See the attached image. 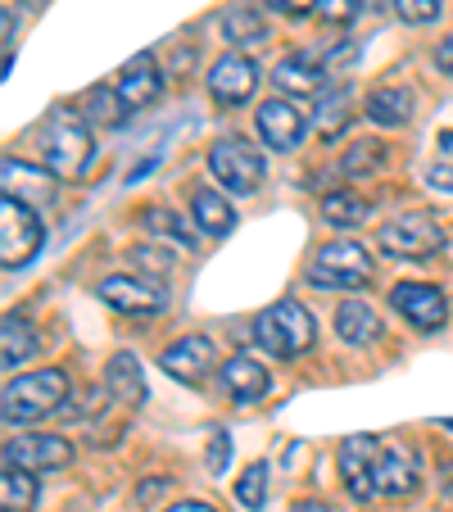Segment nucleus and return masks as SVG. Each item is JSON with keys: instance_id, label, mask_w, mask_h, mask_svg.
Masks as SVG:
<instances>
[{"instance_id": "obj_1", "label": "nucleus", "mask_w": 453, "mask_h": 512, "mask_svg": "<svg viewBox=\"0 0 453 512\" xmlns=\"http://www.w3.org/2000/svg\"><path fill=\"white\" fill-rule=\"evenodd\" d=\"M28 141L37 145L41 168H50V173L64 177V182H78V177H87V168L96 164L91 123H87V118H78V114H68V109H55V114H46L28 132Z\"/></svg>"}, {"instance_id": "obj_2", "label": "nucleus", "mask_w": 453, "mask_h": 512, "mask_svg": "<svg viewBox=\"0 0 453 512\" xmlns=\"http://www.w3.org/2000/svg\"><path fill=\"white\" fill-rule=\"evenodd\" d=\"M254 340L272 358H299V354H309L313 340H318V322H313V313L304 304L277 300L272 309H263L254 318Z\"/></svg>"}, {"instance_id": "obj_3", "label": "nucleus", "mask_w": 453, "mask_h": 512, "mask_svg": "<svg viewBox=\"0 0 453 512\" xmlns=\"http://www.w3.org/2000/svg\"><path fill=\"white\" fill-rule=\"evenodd\" d=\"M64 404H68V377L59 368H50V372H32V377L10 381L5 395H0V417H5V426H23L46 413H59Z\"/></svg>"}, {"instance_id": "obj_4", "label": "nucleus", "mask_w": 453, "mask_h": 512, "mask_svg": "<svg viewBox=\"0 0 453 512\" xmlns=\"http://www.w3.org/2000/svg\"><path fill=\"white\" fill-rule=\"evenodd\" d=\"M372 254L354 241H331L313 254L309 263V281L322 290H358L372 281Z\"/></svg>"}, {"instance_id": "obj_5", "label": "nucleus", "mask_w": 453, "mask_h": 512, "mask_svg": "<svg viewBox=\"0 0 453 512\" xmlns=\"http://www.w3.org/2000/svg\"><path fill=\"white\" fill-rule=\"evenodd\" d=\"M209 173L222 191L232 195H254L263 186V155L245 136H227L209 150Z\"/></svg>"}, {"instance_id": "obj_6", "label": "nucleus", "mask_w": 453, "mask_h": 512, "mask_svg": "<svg viewBox=\"0 0 453 512\" xmlns=\"http://www.w3.org/2000/svg\"><path fill=\"white\" fill-rule=\"evenodd\" d=\"M41 218L19 200V195H5L0 200V263L5 268H23L32 263V254L41 250Z\"/></svg>"}, {"instance_id": "obj_7", "label": "nucleus", "mask_w": 453, "mask_h": 512, "mask_svg": "<svg viewBox=\"0 0 453 512\" xmlns=\"http://www.w3.org/2000/svg\"><path fill=\"white\" fill-rule=\"evenodd\" d=\"M381 250L390 259H435L444 250V227L431 213H404L381 227Z\"/></svg>"}, {"instance_id": "obj_8", "label": "nucleus", "mask_w": 453, "mask_h": 512, "mask_svg": "<svg viewBox=\"0 0 453 512\" xmlns=\"http://www.w3.org/2000/svg\"><path fill=\"white\" fill-rule=\"evenodd\" d=\"M381 435H349L340 445V481L354 499H372L376 494V463H381Z\"/></svg>"}, {"instance_id": "obj_9", "label": "nucleus", "mask_w": 453, "mask_h": 512, "mask_svg": "<svg viewBox=\"0 0 453 512\" xmlns=\"http://www.w3.org/2000/svg\"><path fill=\"white\" fill-rule=\"evenodd\" d=\"M73 445L64 435H14L5 440V467H23V472H55L68 467Z\"/></svg>"}, {"instance_id": "obj_10", "label": "nucleus", "mask_w": 453, "mask_h": 512, "mask_svg": "<svg viewBox=\"0 0 453 512\" xmlns=\"http://www.w3.org/2000/svg\"><path fill=\"white\" fill-rule=\"evenodd\" d=\"M254 87H259V68H254V59L241 55V50L222 55L218 64L209 68V96L218 100V105H245V100L254 96Z\"/></svg>"}, {"instance_id": "obj_11", "label": "nucleus", "mask_w": 453, "mask_h": 512, "mask_svg": "<svg viewBox=\"0 0 453 512\" xmlns=\"http://www.w3.org/2000/svg\"><path fill=\"white\" fill-rule=\"evenodd\" d=\"M390 304H395V309L404 313L417 331H440L444 318H449V300H444V290L426 286V281H404V286H395Z\"/></svg>"}, {"instance_id": "obj_12", "label": "nucleus", "mask_w": 453, "mask_h": 512, "mask_svg": "<svg viewBox=\"0 0 453 512\" xmlns=\"http://www.w3.org/2000/svg\"><path fill=\"white\" fill-rule=\"evenodd\" d=\"M96 295L109 304V309L132 313V318H150V313H159L168 304L159 286H150V281H141V277H127V272H118V277H105Z\"/></svg>"}, {"instance_id": "obj_13", "label": "nucleus", "mask_w": 453, "mask_h": 512, "mask_svg": "<svg viewBox=\"0 0 453 512\" xmlns=\"http://www.w3.org/2000/svg\"><path fill=\"white\" fill-rule=\"evenodd\" d=\"M213 363H218V354H213L209 336H186V340H177V345L164 349V372L173 381H182V386H204Z\"/></svg>"}, {"instance_id": "obj_14", "label": "nucleus", "mask_w": 453, "mask_h": 512, "mask_svg": "<svg viewBox=\"0 0 453 512\" xmlns=\"http://www.w3.org/2000/svg\"><path fill=\"white\" fill-rule=\"evenodd\" d=\"M254 123H259L263 145H272V150H281V155H290V150L304 141V132H309L304 114H299L290 100H263L259 114H254Z\"/></svg>"}, {"instance_id": "obj_15", "label": "nucleus", "mask_w": 453, "mask_h": 512, "mask_svg": "<svg viewBox=\"0 0 453 512\" xmlns=\"http://www.w3.org/2000/svg\"><path fill=\"white\" fill-rule=\"evenodd\" d=\"M118 96H123L132 109H150L159 96H164V73H159L150 50L132 55L123 68H118Z\"/></svg>"}, {"instance_id": "obj_16", "label": "nucleus", "mask_w": 453, "mask_h": 512, "mask_svg": "<svg viewBox=\"0 0 453 512\" xmlns=\"http://www.w3.org/2000/svg\"><path fill=\"white\" fill-rule=\"evenodd\" d=\"M422 481V458L413 445H386L381 449V463H376V494H413Z\"/></svg>"}, {"instance_id": "obj_17", "label": "nucleus", "mask_w": 453, "mask_h": 512, "mask_svg": "<svg viewBox=\"0 0 453 512\" xmlns=\"http://www.w3.org/2000/svg\"><path fill=\"white\" fill-rule=\"evenodd\" d=\"M222 386H227V395L236 399V404H254V399L268 395L272 377L263 363H254L250 354H232L227 363H222Z\"/></svg>"}, {"instance_id": "obj_18", "label": "nucleus", "mask_w": 453, "mask_h": 512, "mask_svg": "<svg viewBox=\"0 0 453 512\" xmlns=\"http://www.w3.org/2000/svg\"><path fill=\"white\" fill-rule=\"evenodd\" d=\"M272 82H277L286 96H313L318 100L322 91H327V68L309 55H286L277 64V73H272Z\"/></svg>"}, {"instance_id": "obj_19", "label": "nucleus", "mask_w": 453, "mask_h": 512, "mask_svg": "<svg viewBox=\"0 0 453 512\" xmlns=\"http://www.w3.org/2000/svg\"><path fill=\"white\" fill-rule=\"evenodd\" d=\"M218 32H222V41H232L236 50H245L268 37V19L254 10L250 0H236V5H227V10L218 14Z\"/></svg>"}, {"instance_id": "obj_20", "label": "nucleus", "mask_w": 453, "mask_h": 512, "mask_svg": "<svg viewBox=\"0 0 453 512\" xmlns=\"http://www.w3.org/2000/svg\"><path fill=\"white\" fill-rule=\"evenodd\" d=\"M5 195H19L23 204H50L55 200V173L5 159Z\"/></svg>"}, {"instance_id": "obj_21", "label": "nucleus", "mask_w": 453, "mask_h": 512, "mask_svg": "<svg viewBox=\"0 0 453 512\" xmlns=\"http://www.w3.org/2000/svg\"><path fill=\"white\" fill-rule=\"evenodd\" d=\"M105 390L118 399V404H127V408L145 404V372H141V363H136V354H114V358H109Z\"/></svg>"}, {"instance_id": "obj_22", "label": "nucleus", "mask_w": 453, "mask_h": 512, "mask_svg": "<svg viewBox=\"0 0 453 512\" xmlns=\"http://www.w3.org/2000/svg\"><path fill=\"white\" fill-rule=\"evenodd\" d=\"M413 109H417V100L408 87H381L367 96V118L376 127H404L413 118Z\"/></svg>"}, {"instance_id": "obj_23", "label": "nucleus", "mask_w": 453, "mask_h": 512, "mask_svg": "<svg viewBox=\"0 0 453 512\" xmlns=\"http://www.w3.org/2000/svg\"><path fill=\"white\" fill-rule=\"evenodd\" d=\"M336 336L345 340V345H372V340L381 336V318H376L363 300H345L336 309Z\"/></svg>"}, {"instance_id": "obj_24", "label": "nucleus", "mask_w": 453, "mask_h": 512, "mask_svg": "<svg viewBox=\"0 0 453 512\" xmlns=\"http://www.w3.org/2000/svg\"><path fill=\"white\" fill-rule=\"evenodd\" d=\"M191 213H195V227H200L204 236H227L236 223L232 204L222 200L218 191H209V186H200V191H191Z\"/></svg>"}, {"instance_id": "obj_25", "label": "nucleus", "mask_w": 453, "mask_h": 512, "mask_svg": "<svg viewBox=\"0 0 453 512\" xmlns=\"http://www.w3.org/2000/svg\"><path fill=\"white\" fill-rule=\"evenodd\" d=\"M349 127V87H327L313 105V132L336 141L340 132Z\"/></svg>"}, {"instance_id": "obj_26", "label": "nucleus", "mask_w": 453, "mask_h": 512, "mask_svg": "<svg viewBox=\"0 0 453 512\" xmlns=\"http://www.w3.org/2000/svg\"><path fill=\"white\" fill-rule=\"evenodd\" d=\"M127 114H132V105L118 96V87H91L87 109H82V118H87L91 127H123Z\"/></svg>"}, {"instance_id": "obj_27", "label": "nucleus", "mask_w": 453, "mask_h": 512, "mask_svg": "<svg viewBox=\"0 0 453 512\" xmlns=\"http://www.w3.org/2000/svg\"><path fill=\"white\" fill-rule=\"evenodd\" d=\"M322 218H327L331 227H358L372 218V204L358 191H327L322 195Z\"/></svg>"}, {"instance_id": "obj_28", "label": "nucleus", "mask_w": 453, "mask_h": 512, "mask_svg": "<svg viewBox=\"0 0 453 512\" xmlns=\"http://www.w3.org/2000/svg\"><path fill=\"white\" fill-rule=\"evenodd\" d=\"M37 503V476L23 467H5L0 472V508L5 512H32Z\"/></svg>"}, {"instance_id": "obj_29", "label": "nucleus", "mask_w": 453, "mask_h": 512, "mask_svg": "<svg viewBox=\"0 0 453 512\" xmlns=\"http://www.w3.org/2000/svg\"><path fill=\"white\" fill-rule=\"evenodd\" d=\"M32 354H37V331L23 318H5V327H0V358H5V368H19Z\"/></svg>"}, {"instance_id": "obj_30", "label": "nucleus", "mask_w": 453, "mask_h": 512, "mask_svg": "<svg viewBox=\"0 0 453 512\" xmlns=\"http://www.w3.org/2000/svg\"><path fill=\"white\" fill-rule=\"evenodd\" d=\"M236 499L245 503V508L259 512L263 499H268V463H250L241 472V481H236Z\"/></svg>"}, {"instance_id": "obj_31", "label": "nucleus", "mask_w": 453, "mask_h": 512, "mask_svg": "<svg viewBox=\"0 0 453 512\" xmlns=\"http://www.w3.org/2000/svg\"><path fill=\"white\" fill-rule=\"evenodd\" d=\"M145 223H150V232H155L159 241H173L177 250H186V245H191V232H186V227L177 223V213H168V209H150V213H145Z\"/></svg>"}, {"instance_id": "obj_32", "label": "nucleus", "mask_w": 453, "mask_h": 512, "mask_svg": "<svg viewBox=\"0 0 453 512\" xmlns=\"http://www.w3.org/2000/svg\"><path fill=\"white\" fill-rule=\"evenodd\" d=\"M395 5V14L404 23H413V28H426V23H435L444 14V0H390Z\"/></svg>"}, {"instance_id": "obj_33", "label": "nucleus", "mask_w": 453, "mask_h": 512, "mask_svg": "<svg viewBox=\"0 0 453 512\" xmlns=\"http://www.w3.org/2000/svg\"><path fill=\"white\" fill-rule=\"evenodd\" d=\"M381 159H386V155H381V145H376V141H358L354 150L345 155V173L349 177H363V173H372V168H381Z\"/></svg>"}, {"instance_id": "obj_34", "label": "nucleus", "mask_w": 453, "mask_h": 512, "mask_svg": "<svg viewBox=\"0 0 453 512\" xmlns=\"http://www.w3.org/2000/svg\"><path fill=\"white\" fill-rule=\"evenodd\" d=\"M358 10H363V0H318V19L322 23H336V28L354 23Z\"/></svg>"}, {"instance_id": "obj_35", "label": "nucleus", "mask_w": 453, "mask_h": 512, "mask_svg": "<svg viewBox=\"0 0 453 512\" xmlns=\"http://www.w3.org/2000/svg\"><path fill=\"white\" fill-rule=\"evenodd\" d=\"M132 268L136 272H155L159 281L168 277V259H159V250H132Z\"/></svg>"}, {"instance_id": "obj_36", "label": "nucleus", "mask_w": 453, "mask_h": 512, "mask_svg": "<svg viewBox=\"0 0 453 512\" xmlns=\"http://www.w3.org/2000/svg\"><path fill=\"white\" fill-rule=\"evenodd\" d=\"M227 454H232V445H227V431H213L209 435V472H227Z\"/></svg>"}, {"instance_id": "obj_37", "label": "nucleus", "mask_w": 453, "mask_h": 512, "mask_svg": "<svg viewBox=\"0 0 453 512\" xmlns=\"http://www.w3.org/2000/svg\"><path fill=\"white\" fill-rule=\"evenodd\" d=\"M277 14H286V19H309V14H318V0H268Z\"/></svg>"}, {"instance_id": "obj_38", "label": "nucleus", "mask_w": 453, "mask_h": 512, "mask_svg": "<svg viewBox=\"0 0 453 512\" xmlns=\"http://www.w3.org/2000/svg\"><path fill=\"white\" fill-rule=\"evenodd\" d=\"M426 182H431L435 191H449V195H453V168H449V164L426 168Z\"/></svg>"}, {"instance_id": "obj_39", "label": "nucleus", "mask_w": 453, "mask_h": 512, "mask_svg": "<svg viewBox=\"0 0 453 512\" xmlns=\"http://www.w3.org/2000/svg\"><path fill=\"white\" fill-rule=\"evenodd\" d=\"M0 28H5V73L14 68V10L0 14Z\"/></svg>"}, {"instance_id": "obj_40", "label": "nucleus", "mask_w": 453, "mask_h": 512, "mask_svg": "<svg viewBox=\"0 0 453 512\" xmlns=\"http://www.w3.org/2000/svg\"><path fill=\"white\" fill-rule=\"evenodd\" d=\"M435 64H440V73L453 78V37H444L440 46H435Z\"/></svg>"}, {"instance_id": "obj_41", "label": "nucleus", "mask_w": 453, "mask_h": 512, "mask_svg": "<svg viewBox=\"0 0 453 512\" xmlns=\"http://www.w3.org/2000/svg\"><path fill=\"white\" fill-rule=\"evenodd\" d=\"M290 512H331V508H327V503H318V499H299Z\"/></svg>"}, {"instance_id": "obj_42", "label": "nucleus", "mask_w": 453, "mask_h": 512, "mask_svg": "<svg viewBox=\"0 0 453 512\" xmlns=\"http://www.w3.org/2000/svg\"><path fill=\"white\" fill-rule=\"evenodd\" d=\"M164 512H213L209 503H173V508H164Z\"/></svg>"}, {"instance_id": "obj_43", "label": "nucleus", "mask_w": 453, "mask_h": 512, "mask_svg": "<svg viewBox=\"0 0 453 512\" xmlns=\"http://www.w3.org/2000/svg\"><path fill=\"white\" fill-rule=\"evenodd\" d=\"M440 145H444V150H453V132H444V136H440Z\"/></svg>"}, {"instance_id": "obj_44", "label": "nucleus", "mask_w": 453, "mask_h": 512, "mask_svg": "<svg viewBox=\"0 0 453 512\" xmlns=\"http://www.w3.org/2000/svg\"><path fill=\"white\" fill-rule=\"evenodd\" d=\"M440 426H444V431H453V417H444V422H440Z\"/></svg>"}, {"instance_id": "obj_45", "label": "nucleus", "mask_w": 453, "mask_h": 512, "mask_svg": "<svg viewBox=\"0 0 453 512\" xmlns=\"http://www.w3.org/2000/svg\"><path fill=\"white\" fill-rule=\"evenodd\" d=\"M28 5H46V0H28Z\"/></svg>"}]
</instances>
